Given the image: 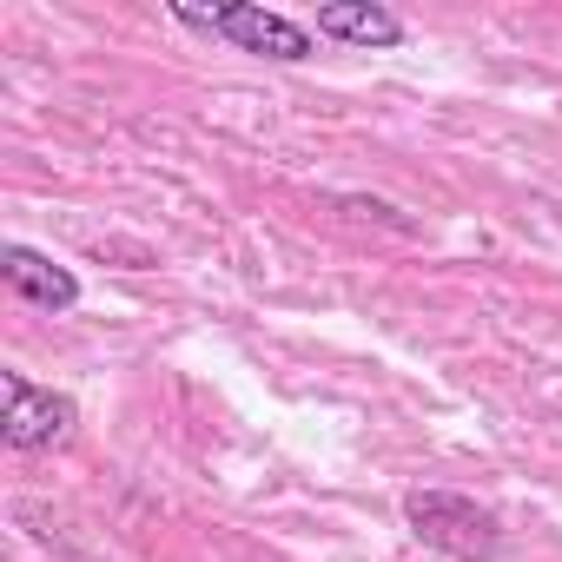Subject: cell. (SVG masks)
Returning <instances> with one entry per match:
<instances>
[{"instance_id": "6da1fadb", "label": "cell", "mask_w": 562, "mask_h": 562, "mask_svg": "<svg viewBox=\"0 0 562 562\" xmlns=\"http://www.w3.org/2000/svg\"><path fill=\"white\" fill-rule=\"evenodd\" d=\"M404 522L417 542L457 555V562H496L503 555V522L476 503V496H457V490H411L404 496Z\"/></svg>"}, {"instance_id": "7a4b0ae2", "label": "cell", "mask_w": 562, "mask_h": 562, "mask_svg": "<svg viewBox=\"0 0 562 562\" xmlns=\"http://www.w3.org/2000/svg\"><path fill=\"white\" fill-rule=\"evenodd\" d=\"M172 21L192 34H218L238 54H265V60H312V34L271 8H251V0H225V8H199V0H172Z\"/></svg>"}, {"instance_id": "3957f363", "label": "cell", "mask_w": 562, "mask_h": 562, "mask_svg": "<svg viewBox=\"0 0 562 562\" xmlns=\"http://www.w3.org/2000/svg\"><path fill=\"white\" fill-rule=\"evenodd\" d=\"M0 397H8V411H0V437H8V450H60L74 437V424H80L67 391H41L21 371H0Z\"/></svg>"}, {"instance_id": "277c9868", "label": "cell", "mask_w": 562, "mask_h": 562, "mask_svg": "<svg viewBox=\"0 0 562 562\" xmlns=\"http://www.w3.org/2000/svg\"><path fill=\"white\" fill-rule=\"evenodd\" d=\"M0 278H8V292L41 305V312H74L80 305V278L67 265H54L47 251L34 245H0Z\"/></svg>"}, {"instance_id": "5b68a950", "label": "cell", "mask_w": 562, "mask_h": 562, "mask_svg": "<svg viewBox=\"0 0 562 562\" xmlns=\"http://www.w3.org/2000/svg\"><path fill=\"white\" fill-rule=\"evenodd\" d=\"M318 34L351 41V47H397L404 21L391 8H378V0H331V8H318Z\"/></svg>"}]
</instances>
